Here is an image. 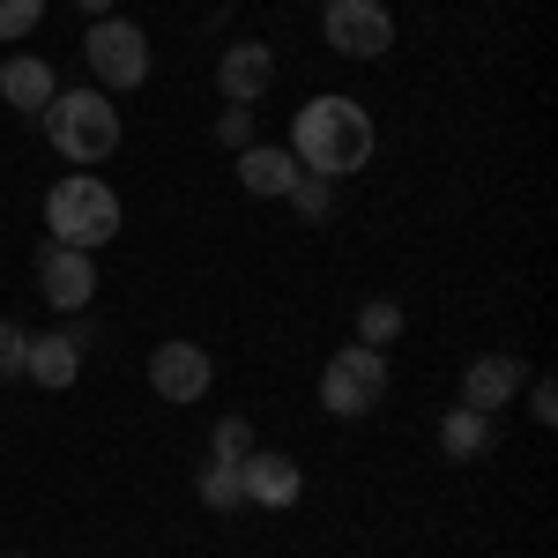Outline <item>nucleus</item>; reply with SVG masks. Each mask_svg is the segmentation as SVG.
<instances>
[{"label": "nucleus", "instance_id": "f257e3e1", "mask_svg": "<svg viewBox=\"0 0 558 558\" xmlns=\"http://www.w3.org/2000/svg\"><path fill=\"white\" fill-rule=\"evenodd\" d=\"M373 112L357 105V97H305L299 120H291V157H299V172L313 179H350L373 165Z\"/></svg>", "mask_w": 558, "mask_h": 558}, {"label": "nucleus", "instance_id": "f03ea898", "mask_svg": "<svg viewBox=\"0 0 558 558\" xmlns=\"http://www.w3.org/2000/svg\"><path fill=\"white\" fill-rule=\"evenodd\" d=\"M45 231L52 246H75V254H97L120 239V194L97 172H68L52 194H45Z\"/></svg>", "mask_w": 558, "mask_h": 558}, {"label": "nucleus", "instance_id": "7ed1b4c3", "mask_svg": "<svg viewBox=\"0 0 558 558\" xmlns=\"http://www.w3.org/2000/svg\"><path fill=\"white\" fill-rule=\"evenodd\" d=\"M38 120H45V142H52L68 165H105V157L120 149V105H112L105 89H60Z\"/></svg>", "mask_w": 558, "mask_h": 558}, {"label": "nucleus", "instance_id": "20e7f679", "mask_svg": "<svg viewBox=\"0 0 558 558\" xmlns=\"http://www.w3.org/2000/svg\"><path fill=\"white\" fill-rule=\"evenodd\" d=\"M83 60L89 75H97V89H142L149 83V38H142V23H128V15H97L83 38Z\"/></svg>", "mask_w": 558, "mask_h": 558}, {"label": "nucleus", "instance_id": "39448f33", "mask_svg": "<svg viewBox=\"0 0 558 558\" xmlns=\"http://www.w3.org/2000/svg\"><path fill=\"white\" fill-rule=\"evenodd\" d=\"M380 395H387V350L350 343L328 357V373H320V410L328 417H365V410H380Z\"/></svg>", "mask_w": 558, "mask_h": 558}, {"label": "nucleus", "instance_id": "423d86ee", "mask_svg": "<svg viewBox=\"0 0 558 558\" xmlns=\"http://www.w3.org/2000/svg\"><path fill=\"white\" fill-rule=\"evenodd\" d=\"M320 31H328V45L343 60H380L395 45V15L380 0H320Z\"/></svg>", "mask_w": 558, "mask_h": 558}, {"label": "nucleus", "instance_id": "0eeeda50", "mask_svg": "<svg viewBox=\"0 0 558 558\" xmlns=\"http://www.w3.org/2000/svg\"><path fill=\"white\" fill-rule=\"evenodd\" d=\"M149 387H157V402H202V395L216 387V357L202 343H157Z\"/></svg>", "mask_w": 558, "mask_h": 558}, {"label": "nucleus", "instance_id": "6e6552de", "mask_svg": "<svg viewBox=\"0 0 558 558\" xmlns=\"http://www.w3.org/2000/svg\"><path fill=\"white\" fill-rule=\"evenodd\" d=\"M276 83V45L260 38H239L216 52V89H223V105H260Z\"/></svg>", "mask_w": 558, "mask_h": 558}, {"label": "nucleus", "instance_id": "1a4fd4ad", "mask_svg": "<svg viewBox=\"0 0 558 558\" xmlns=\"http://www.w3.org/2000/svg\"><path fill=\"white\" fill-rule=\"evenodd\" d=\"M38 291H45V305H60V313H83V305L97 299V254L45 246L38 254Z\"/></svg>", "mask_w": 558, "mask_h": 558}, {"label": "nucleus", "instance_id": "9d476101", "mask_svg": "<svg viewBox=\"0 0 558 558\" xmlns=\"http://www.w3.org/2000/svg\"><path fill=\"white\" fill-rule=\"evenodd\" d=\"M239 484H246V507H268V514H283V507H299L305 476L291 454H268V447H254L246 462H239Z\"/></svg>", "mask_w": 558, "mask_h": 558}, {"label": "nucleus", "instance_id": "9b49d317", "mask_svg": "<svg viewBox=\"0 0 558 558\" xmlns=\"http://www.w3.org/2000/svg\"><path fill=\"white\" fill-rule=\"evenodd\" d=\"M0 97H8L23 120H38L45 105L60 97V75H52V60H45V52H8V60H0Z\"/></svg>", "mask_w": 558, "mask_h": 558}, {"label": "nucleus", "instance_id": "f8f14e48", "mask_svg": "<svg viewBox=\"0 0 558 558\" xmlns=\"http://www.w3.org/2000/svg\"><path fill=\"white\" fill-rule=\"evenodd\" d=\"M521 387H529L521 357H476L470 373H462V402H470V410H484V417H499Z\"/></svg>", "mask_w": 558, "mask_h": 558}, {"label": "nucleus", "instance_id": "ddd939ff", "mask_svg": "<svg viewBox=\"0 0 558 558\" xmlns=\"http://www.w3.org/2000/svg\"><path fill=\"white\" fill-rule=\"evenodd\" d=\"M239 186L260 194V202H283V194L299 186V157L276 149V142H254V149H239Z\"/></svg>", "mask_w": 558, "mask_h": 558}, {"label": "nucleus", "instance_id": "4468645a", "mask_svg": "<svg viewBox=\"0 0 558 558\" xmlns=\"http://www.w3.org/2000/svg\"><path fill=\"white\" fill-rule=\"evenodd\" d=\"M23 380H38V387H75L83 380V343L75 336H31V357H23Z\"/></svg>", "mask_w": 558, "mask_h": 558}, {"label": "nucleus", "instance_id": "2eb2a0df", "mask_svg": "<svg viewBox=\"0 0 558 558\" xmlns=\"http://www.w3.org/2000/svg\"><path fill=\"white\" fill-rule=\"evenodd\" d=\"M439 447H447V462H484V454H492V417L470 410V402L447 410V417H439Z\"/></svg>", "mask_w": 558, "mask_h": 558}, {"label": "nucleus", "instance_id": "dca6fc26", "mask_svg": "<svg viewBox=\"0 0 558 558\" xmlns=\"http://www.w3.org/2000/svg\"><path fill=\"white\" fill-rule=\"evenodd\" d=\"M194 492H202V507H216V514L246 507V484H239V462H202V476H194Z\"/></svg>", "mask_w": 558, "mask_h": 558}, {"label": "nucleus", "instance_id": "f3484780", "mask_svg": "<svg viewBox=\"0 0 558 558\" xmlns=\"http://www.w3.org/2000/svg\"><path fill=\"white\" fill-rule=\"evenodd\" d=\"M395 336H402V305H395V299H365V305H357V343L387 350Z\"/></svg>", "mask_w": 558, "mask_h": 558}, {"label": "nucleus", "instance_id": "a211bd4d", "mask_svg": "<svg viewBox=\"0 0 558 558\" xmlns=\"http://www.w3.org/2000/svg\"><path fill=\"white\" fill-rule=\"evenodd\" d=\"M291 209L305 216V223H328V209H336V179H313V172H299V186L283 194Z\"/></svg>", "mask_w": 558, "mask_h": 558}, {"label": "nucleus", "instance_id": "6ab92c4d", "mask_svg": "<svg viewBox=\"0 0 558 558\" xmlns=\"http://www.w3.org/2000/svg\"><path fill=\"white\" fill-rule=\"evenodd\" d=\"M246 454H254V425H246V417H216L209 462H246Z\"/></svg>", "mask_w": 558, "mask_h": 558}, {"label": "nucleus", "instance_id": "aec40b11", "mask_svg": "<svg viewBox=\"0 0 558 558\" xmlns=\"http://www.w3.org/2000/svg\"><path fill=\"white\" fill-rule=\"evenodd\" d=\"M45 23V0H0V45H23Z\"/></svg>", "mask_w": 558, "mask_h": 558}, {"label": "nucleus", "instance_id": "412c9836", "mask_svg": "<svg viewBox=\"0 0 558 558\" xmlns=\"http://www.w3.org/2000/svg\"><path fill=\"white\" fill-rule=\"evenodd\" d=\"M23 357H31L23 320H8V313H0V380H23Z\"/></svg>", "mask_w": 558, "mask_h": 558}, {"label": "nucleus", "instance_id": "4be33fe9", "mask_svg": "<svg viewBox=\"0 0 558 558\" xmlns=\"http://www.w3.org/2000/svg\"><path fill=\"white\" fill-rule=\"evenodd\" d=\"M216 142L239 157V149H254V105H223V120H216Z\"/></svg>", "mask_w": 558, "mask_h": 558}, {"label": "nucleus", "instance_id": "5701e85b", "mask_svg": "<svg viewBox=\"0 0 558 558\" xmlns=\"http://www.w3.org/2000/svg\"><path fill=\"white\" fill-rule=\"evenodd\" d=\"M529 417L536 425H558V387L551 380H529Z\"/></svg>", "mask_w": 558, "mask_h": 558}, {"label": "nucleus", "instance_id": "b1692460", "mask_svg": "<svg viewBox=\"0 0 558 558\" xmlns=\"http://www.w3.org/2000/svg\"><path fill=\"white\" fill-rule=\"evenodd\" d=\"M75 8H83L89 23H97V15H112V0H75Z\"/></svg>", "mask_w": 558, "mask_h": 558}]
</instances>
